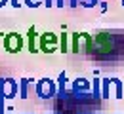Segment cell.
Returning <instances> with one entry per match:
<instances>
[{"label":"cell","mask_w":124,"mask_h":114,"mask_svg":"<svg viewBox=\"0 0 124 114\" xmlns=\"http://www.w3.org/2000/svg\"><path fill=\"white\" fill-rule=\"evenodd\" d=\"M118 49V36L111 31H101L95 36H92L90 44V53L97 57H111Z\"/></svg>","instance_id":"1"},{"label":"cell","mask_w":124,"mask_h":114,"mask_svg":"<svg viewBox=\"0 0 124 114\" xmlns=\"http://www.w3.org/2000/svg\"><path fill=\"white\" fill-rule=\"evenodd\" d=\"M90 44H92V36L86 33H75L73 34V49L75 51H90Z\"/></svg>","instance_id":"2"},{"label":"cell","mask_w":124,"mask_h":114,"mask_svg":"<svg viewBox=\"0 0 124 114\" xmlns=\"http://www.w3.org/2000/svg\"><path fill=\"white\" fill-rule=\"evenodd\" d=\"M4 46H6V49H8V51L16 53V51H19V49H21L23 40H21V36H19L17 33H10L6 38H4Z\"/></svg>","instance_id":"3"},{"label":"cell","mask_w":124,"mask_h":114,"mask_svg":"<svg viewBox=\"0 0 124 114\" xmlns=\"http://www.w3.org/2000/svg\"><path fill=\"white\" fill-rule=\"evenodd\" d=\"M55 36L52 33H44L42 36H40V48H42V51H46V53H50V51H54V48H55Z\"/></svg>","instance_id":"4"},{"label":"cell","mask_w":124,"mask_h":114,"mask_svg":"<svg viewBox=\"0 0 124 114\" xmlns=\"http://www.w3.org/2000/svg\"><path fill=\"white\" fill-rule=\"evenodd\" d=\"M34 27H31V29H29V49H31L32 53H34V51H36V44H34Z\"/></svg>","instance_id":"5"},{"label":"cell","mask_w":124,"mask_h":114,"mask_svg":"<svg viewBox=\"0 0 124 114\" xmlns=\"http://www.w3.org/2000/svg\"><path fill=\"white\" fill-rule=\"evenodd\" d=\"M25 4H27V6H31V8H36V6H40V4H42V0H25Z\"/></svg>","instance_id":"6"},{"label":"cell","mask_w":124,"mask_h":114,"mask_svg":"<svg viewBox=\"0 0 124 114\" xmlns=\"http://www.w3.org/2000/svg\"><path fill=\"white\" fill-rule=\"evenodd\" d=\"M67 49V34L63 33V36H61V51H65Z\"/></svg>","instance_id":"7"},{"label":"cell","mask_w":124,"mask_h":114,"mask_svg":"<svg viewBox=\"0 0 124 114\" xmlns=\"http://www.w3.org/2000/svg\"><path fill=\"white\" fill-rule=\"evenodd\" d=\"M80 2H84L82 6H95L97 4V0H80Z\"/></svg>","instance_id":"8"},{"label":"cell","mask_w":124,"mask_h":114,"mask_svg":"<svg viewBox=\"0 0 124 114\" xmlns=\"http://www.w3.org/2000/svg\"><path fill=\"white\" fill-rule=\"evenodd\" d=\"M10 2H12V6H14V8H19V6H21V4H19V0H10Z\"/></svg>","instance_id":"9"},{"label":"cell","mask_w":124,"mask_h":114,"mask_svg":"<svg viewBox=\"0 0 124 114\" xmlns=\"http://www.w3.org/2000/svg\"><path fill=\"white\" fill-rule=\"evenodd\" d=\"M44 4H46L48 8H50V6H54V0H44Z\"/></svg>","instance_id":"10"},{"label":"cell","mask_w":124,"mask_h":114,"mask_svg":"<svg viewBox=\"0 0 124 114\" xmlns=\"http://www.w3.org/2000/svg\"><path fill=\"white\" fill-rule=\"evenodd\" d=\"M6 2H8V0H0V8H2V6L6 4Z\"/></svg>","instance_id":"11"},{"label":"cell","mask_w":124,"mask_h":114,"mask_svg":"<svg viewBox=\"0 0 124 114\" xmlns=\"http://www.w3.org/2000/svg\"><path fill=\"white\" fill-rule=\"evenodd\" d=\"M122 2H124V0H122Z\"/></svg>","instance_id":"12"}]
</instances>
